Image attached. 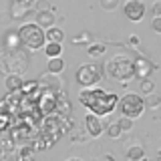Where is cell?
Here are the masks:
<instances>
[{"label": "cell", "mask_w": 161, "mask_h": 161, "mask_svg": "<svg viewBox=\"0 0 161 161\" xmlns=\"http://www.w3.org/2000/svg\"><path fill=\"white\" fill-rule=\"evenodd\" d=\"M80 105H85L93 115L97 117H105V115L113 113V109L117 107L119 99L115 93H107V91L93 87V89H83L79 95Z\"/></svg>", "instance_id": "cell-1"}, {"label": "cell", "mask_w": 161, "mask_h": 161, "mask_svg": "<svg viewBox=\"0 0 161 161\" xmlns=\"http://www.w3.org/2000/svg\"><path fill=\"white\" fill-rule=\"evenodd\" d=\"M105 75L113 80H119V83H127V80L135 79V70H133V58L129 54H113L105 60Z\"/></svg>", "instance_id": "cell-2"}, {"label": "cell", "mask_w": 161, "mask_h": 161, "mask_svg": "<svg viewBox=\"0 0 161 161\" xmlns=\"http://www.w3.org/2000/svg\"><path fill=\"white\" fill-rule=\"evenodd\" d=\"M28 64H30V57L22 48L0 53V73L4 75H20L22 77L28 70Z\"/></svg>", "instance_id": "cell-3"}, {"label": "cell", "mask_w": 161, "mask_h": 161, "mask_svg": "<svg viewBox=\"0 0 161 161\" xmlns=\"http://www.w3.org/2000/svg\"><path fill=\"white\" fill-rule=\"evenodd\" d=\"M18 38H20V44H22L28 53L42 50L44 44H47V32H44L36 22H24V24H20Z\"/></svg>", "instance_id": "cell-4"}, {"label": "cell", "mask_w": 161, "mask_h": 161, "mask_svg": "<svg viewBox=\"0 0 161 161\" xmlns=\"http://www.w3.org/2000/svg\"><path fill=\"white\" fill-rule=\"evenodd\" d=\"M75 80L83 89H93L103 80V70L99 64H80L75 73Z\"/></svg>", "instance_id": "cell-5"}, {"label": "cell", "mask_w": 161, "mask_h": 161, "mask_svg": "<svg viewBox=\"0 0 161 161\" xmlns=\"http://www.w3.org/2000/svg\"><path fill=\"white\" fill-rule=\"evenodd\" d=\"M119 107H121V113H123V117H127V119H139L141 115H143V111H145V101L141 95L137 93H127V95H123L119 101Z\"/></svg>", "instance_id": "cell-6"}, {"label": "cell", "mask_w": 161, "mask_h": 161, "mask_svg": "<svg viewBox=\"0 0 161 161\" xmlns=\"http://www.w3.org/2000/svg\"><path fill=\"white\" fill-rule=\"evenodd\" d=\"M147 12V6H145L143 0H127L123 4V14L127 16L131 22H141Z\"/></svg>", "instance_id": "cell-7"}, {"label": "cell", "mask_w": 161, "mask_h": 161, "mask_svg": "<svg viewBox=\"0 0 161 161\" xmlns=\"http://www.w3.org/2000/svg\"><path fill=\"white\" fill-rule=\"evenodd\" d=\"M85 131H87V135L89 137H101V135L105 133V125H103V121H101L97 115H93V113H89L87 117H85Z\"/></svg>", "instance_id": "cell-8"}, {"label": "cell", "mask_w": 161, "mask_h": 161, "mask_svg": "<svg viewBox=\"0 0 161 161\" xmlns=\"http://www.w3.org/2000/svg\"><path fill=\"white\" fill-rule=\"evenodd\" d=\"M133 70H135V77L137 79H149L151 73H153V64H151V60L143 58V57H137L133 58Z\"/></svg>", "instance_id": "cell-9"}, {"label": "cell", "mask_w": 161, "mask_h": 161, "mask_svg": "<svg viewBox=\"0 0 161 161\" xmlns=\"http://www.w3.org/2000/svg\"><path fill=\"white\" fill-rule=\"evenodd\" d=\"M2 47L4 50H16V48H22L20 44V38H18V30H6L4 32V38H2Z\"/></svg>", "instance_id": "cell-10"}, {"label": "cell", "mask_w": 161, "mask_h": 161, "mask_svg": "<svg viewBox=\"0 0 161 161\" xmlns=\"http://www.w3.org/2000/svg\"><path fill=\"white\" fill-rule=\"evenodd\" d=\"M38 85H40V87H47L48 91H53V93L60 91V79H58V75H50V73L40 75V77H38Z\"/></svg>", "instance_id": "cell-11"}, {"label": "cell", "mask_w": 161, "mask_h": 161, "mask_svg": "<svg viewBox=\"0 0 161 161\" xmlns=\"http://www.w3.org/2000/svg\"><path fill=\"white\" fill-rule=\"evenodd\" d=\"M57 16H54V10H44V12H36V24L42 30H48L54 26Z\"/></svg>", "instance_id": "cell-12"}, {"label": "cell", "mask_w": 161, "mask_h": 161, "mask_svg": "<svg viewBox=\"0 0 161 161\" xmlns=\"http://www.w3.org/2000/svg\"><path fill=\"white\" fill-rule=\"evenodd\" d=\"M10 14H12V18H16V20H24V18H28L30 14H34L32 12V8L26 6V4H12V10H10Z\"/></svg>", "instance_id": "cell-13"}, {"label": "cell", "mask_w": 161, "mask_h": 161, "mask_svg": "<svg viewBox=\"0 0 161 161\" xmlns=\"http://www.w3.org/2000/svg\"><path fill=\"white\" fill-rule=\"evenodd\" d=\"M4 85H6V91H10V93H16V91L22 89L24 80H22V77H20V75H6Z\"/></svg>", "instance_id": "cell-14"}, {"label": "cell", "mask_w": 161, "mask_h": 161, "mask_svg": "<svg viewBox=\"0 0 161 161\" xmlns=\"http://www.w3.org/2000/svg\"><path fill=\"white\" fill-rule=\"evenodd\" d=\"M47 32V42H57V44H63L64 40V30L58 28V26H53L48 30H44Z\"/></svg>", "instance_id": "cell-15"}, {"label": "cell", "mask_w": 161, "mask_h": 161, "mask_svg": "<svg viewBox=\"0 0 161 161\" xmlns=\"http://www.w3.org/2000/svg\"><path fill=\"white\" fill-rule=\"evenodd\" d=\"M125 157H127V161H143L145 159V149L141 147V145H133V147L127 149Z\"/></svg>", "instance_id": "cell-16"}, {"label": "cell", "mask_w": 161, "mask_h": 161, "mask_svg": "<svg viewBox=\"0 0 161 161\" xmlns=\"http://www.w3.org/2000/svg\"><path fill=\"white\" fill-rule=\"evenodd\" d=\"M67 67V63H64L63 57H57V58H48V73L50 75H60Z\"/></svg>", "instance_id": "cell-17"}, {"label": "cell", "mask_w": 161, "mask_h": 161, "mask_svg": "<svg viewBox=\"0 0 161 161\" xmlns=\"http://www.w3.org/2000/svg\"><path fill=\"white\" fill-rule=\"evenodd\" d=\"M44 54H47V58H57L63 54V44H57V42H47L44 44Z\"/></svg>", "instance_id": "cell-18"}, {"label": "cell", "mask_w": 161, "mask_h": 161, "mask_svg": "<svg viewBox=\"0 0 161 161\" xmlns=\"http://www.w3.org/2000/svg\"><path fill=\"white\" fill-rule=\"evenodd\" d=\"M105 50H107V47H105L103 42H91L89 48H87V53H89V57L97 58V57H103Z\"/></svg>", "instance_id": "cell-19"}, {"label": "cell", "mask_w": 161, "mask_h": 161, "mask_svg": "<svg viewBox=\"0 0 161 161\" xmlns=\"http://www.w3.org/2000/svg\"><path fill=\"white\" fill-rule=\"evenodd\" d=\"M145 107H149V109H159L161 107V95L157 93H151V95H145Z\"/></svg>", "instance_id": "cell-20"}, {"label": "cell", "mask_w": 161, "mask_h": 161, "mask_svg": "<svg viewBox=\"0 0 161 161\" xmlns=\"http://www.w3.org/2000/svg\"><path fill=\"white\" fill-rule=\"evenodd\" d=\"M139 91L143 95H151V93H155V83L151 79H143V80H139Z\"/></svg>", "instance_id": "cell-21"}, {"label": "cell", "mask_w": 161, "mask_h": 161, "mask_svg": "<svg viewBox=\"0 0 161 161\" xmlns=\"http://www.w3.org/2000/svg\"><path fill=\"white\" fill-rule=\"evenodd\" d=\"M105 133H107V137H109V139H119L121 135H123L117 123H111V125H107V127H105Z\"/></svg>", "instance_id": "cell-22"}, {"label": "cell", "mask_w": 161, "mask_h": 161, "mask_svg": "<svg viewBox=\"0 0 161 161\" xmlns=\"http://www.w3.org/2000/svg\"><path fill=\"white\" fill-rule=\"evenodd\" d=\"M117 125H119L121 133H129V131L133 129V119H127V117H121V119L117 121Z\"/></svg>", "instance_id": "cell-23"}, {"label": "cell", "mask_w": 161, "mask_h": 161, "mask_svg": "<svg viewBox=\"0 0 161 161\" xmlns=\"http://www.w3.org/2000/svg\"><path fill=\"white\" fill-rule=\"evenodd\" d=\"M73 42L75 44H91L93 42V36H91V32H80L73 38Z\"/></svg>", "instance_id": "cell-24"}, {"label": "cell", "mask_w": 161, "mask_h": 161, "mask_svg": "<svg viewBox=\"0 0 161 161\" xmlns=\"http://www.w3.org/2000/svg\"><path fill=\"white\" fill-rule=\"evenodd\" d=\"M99 4L105 12H113V10L119 6V0H99Z\"/></svg>", "instance_id": "cell-25"}, {"label": "cell", "mask_w": 161, "mask_h": 161, "mask_svg": "<svg viewBox=\"0 0 161 161\" xmlns=\"http://www.w3.org/2000/svg\"><path fill=\"white\" fill-rule=\"evenodd\" d=\"M34 10H36V12H44V10H53V6H50L48 0H36V6H34Z\"/></svg>", "instance_id": "cell-26"}, {"label": "cell", "mask_w": 161, "mask_h": 161, "mask_svg": "<svg viewBox=\"0 0 161 161\" xmlns=\"http://www.w3.org/2000/svg\"><path fill=\"white\" fill-rule=\"evenodd\" d=\"M87 137H89L87 131H80V133H79V131H70V139H73L75 143H79V141H85Z\"/></svg>", "instance_id": "cell-27"}, {"label": "cell", "mask_w": 161, "mask_h": 161, "mask_svg": "<svg viewBox=\"0 0 161 161\" xmlns=\"http://www.w3.org/2000/svg\"><path fill=\"white\" fill-rule=\"evenodd\" d=\"M151 30L161 34V16H153V20H151Z\"/></svg>", "instance_id": "cell-28"}, {"label": "cell", "mask_w": 161, "mask_h": 161, "mask_svg": "<svg viewBox=\"0 0 161 161\" xmlns=\"http://www.w3.org/2000/svg\"><path fill=\"white\" fill-rule=\"evenodd\" d=\"M153 16H161V0L153 4Z\"/></svg>", "instance_id": "cell-29"}, {"label": "cell", "mask_w": 161, "mask_h": 161, "mask_svg": "<svg viewBox=\"0 0 161 161\" xmlns=\"http://www.w3.org/2000/svg\"><path fill=\"white\" fill-rule=\"evenodd\" d=\"M129 42L133 44V47H137V44H139V38H137V36H131V38H129Z\"/></svg>", "instance_id": "cell-30"}, {"label": "cell", "mask_w": 161, "mask_h": 161, "mask_svg": "<svg viewBox=\"0 0 161 161\" xmlns=\"http://www.w3.org/2000/svg\"><path fill=\"white\" fill-rule=\"evenodd\" d=\"M18 4H26V6H30V2H32V0H16Z\"/></svg>", "instance_id": "cell-31"}, {"label": "cell", "mask_w": 161, "mask_h": 161, "mask_svg": "<svg viewBox=\"0 0 161 161\" xmlns=\"http://www.w3.org/2000/svg\"><path fill=\"white\" fill-rule=\"evenodd\" d=\"M105 161H115V157L113 155H105Z\"/></svg>", "instance_id": "cell-32"}, {"label": "cell", "mask_w": 161, "mask_h": 161, "mask_svg": "<svg viewBox=\"0 0 161 161\" xmlns=\"http://www.w3.org/2000/svg\"><path fill=\"white\" fill-rule=\"evenodd\" d=\"M67 161H83L80 157H70V159H67Z\"/></svg>", "instance_id": "cell-33"}, {"label": "cell", "mask_w": 161, "mask_h": 161, "mask_svg": "<svg viewBox=\"0 0 161 161\" xmlns=\"http://www.w3.org/2000/svg\"><path fill=\"white\" fill-rule=\"evenodd\" d=\"M155 161H161V151L157 153V157H155Z\"/></svg>", "instance_id": "cell-34"}, {"label": "cell", "mask_w": 161, "mask_h": 161, "mask_svg": "<svg viewBox=\"0 0 161 161\" xmlns=\"http://www.w3.org/2000/svg\"><path fill=\"white\" fill-rule=\"evenodd\" d=\"M24 161H34V159H24Z\"/></svg>", "instance_id": "cell-35"}]
</instances>
